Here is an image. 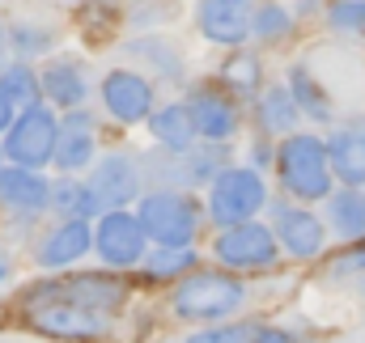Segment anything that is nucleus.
Instances as JSON below:
<instances>
[{"label": "nucleus", "mask_w": 365, "mask_h": 343, "mask_svg": "<svg viewBox=\"0 0 365 343\" xmlns=\"http://www.w3.org/2000/svg\"><path fill=\"white\" fill-rule=\"evenodd\" d=\"M276 174L280 186L302 199V204H319L331 195V162H327V144L310 132H289L276 149Z\"/></svg>", "instance_id": "1"}, {"label": "nucleus", "mask_w": 365, "mask_h": 343, "mask_svg": "<svg viewBox=\"0 0 365 343\" xmlns=\"http://www.w3.org/2000/svg\"><path fill=\"white\" fill-rule=\"evenodd\" d=\"M26 318L38 335L64 343H90L110 335V314L81 305L73 297H47V292H26Z\"/></svg>", "instance_id": "2"}, {"label": "nucleus", "mask_w": 365, "mask_h": 343, "mask_svg": "<svg viewBox=\"0 0 365 343\" xmlns=\"http://www.w3.org/2000/svg\"><path fill=\"white\" fill-rule=\"evenodd\" d=\"M242 301H247V288H242L238 275L204 271V267H195L170 297V305H175V314L182 322H200V327L204 322H225L230 314L242 310Z\"/></svg>", "instance_id": "3"}, {"label": "nucleus", "mask_w": 365, "mask_h": 343, "mask_svg": "<svg viewBox=\"0 0 365 343\" xmlns=\"http://www.w3.org/2000/svg\"><path fill=\"white\" fill-rule=\"evenodd\" d=\"M140 225L149 233V242L158 246H191L200 238V225H204V208L187 195V191H149L140 199Z\"/></svg>", "instance_id": "4"}, {"label": "nucleus", "mask_w": 365, "mask_h": 343, "mask_svg": "<svg viewBox=\"0 0 365 343\" xmlns=\"http://www.w3.org/2000/svg\"><path fill=\"white\" fill-rule=\"evenodd\" d=\"M56 140H60V119L43 102H34V106H26V110L13 115V123L4 127V140L0 144H4V157L13 166L43 170L56 157Z\"/></svg>", "instance_id": "5"}, {"label": "nucleus", "mask_w": 365, "mask_h": 343, "mask_svg": "<svg viewBox=\"0 0 365 343\" xmlns=\"http://www.w3.org/2000/svg\"><path fill=\"white\" fill-rule=\"evenodd\" d=\"M268 208V182L259 178V170L251 166H225L212 178L208 191V216L225 229L238 221H255V212Z\"/></svg>", "instance_id": "6"}, {"label": "nucleus", "mask_w": 365, "mask_h": 343, "mask_svg": "<svg viewBox=\"0 0 365 343\" xmlns=\"http://www.w3.org/2000/svg\"><path fill=\"white\" fill-rule=\"evenodd\" d=\"M149 233L140 225V216L123 212V208H106L93 225V250L106 267H136L145 258Z\"/></svg>", "instance_id": "7"}, {"label": "nucleus", "mask_w": 365, "mask_h": 343, "mask_svg": "<svg viewBox=\"0 0 365 343\" xmlns=\"http://www.w3.org/2000/svg\"><path fill=\"white\" fill-rule=\"evenodd\" d=\"M212 255L221 258V267L230 271H259V267H272L276 263V233L268 225H255V221H238V225H225L212 242Z\"/></svg>", "instance_id": "8"}, {"label": "nucleus", "mask_w": 365, "mask_h": 343, "mask_svg": "<svg viewBox=\"0 0 365 343\" xmlns=\"http://www.w3.org/2000/svg\"><path fill=\"white\" fill-rule=\"evenodd\" d=\"M102 106L123 127L145 123L153 115V81L136 68H110L102 77Z\"/></svg>", "instance_id": "9"}, {"label": "nucleus", "mask_w": 365, "mask_h": 343, "mask_svg": "<svg viewBox=\"0 0 365 343\" xmlns=\"http://www.w3.org/2000/svg\"><path fill=\"white\" fill-rule=\"evenodd\" d=\"M86 182H90V191L98 195L102 212L106 208H123V204H132L140 195V166L128 153H106V157L93 162V170Z\"/></svg>", "instance_id": "10"}, {"label": "nucleus", "mask_w": 365, "mask_h": 343, "mask_svg": "<svg viewBox=\"0 0 365 343\" xmlns=\"http://www.w3.org/2000/svg\"><path fill=\"white\" fill-rule=\"evenodd\" d=\"M93 157H98V123L86 106H73L64 110V123H60V140H56V166L64 174L90 170Z\"/></svg>", "instance_id": "11"}, {"label": "nucleus", "mask_w": 365, "mask_h": 343, "mask_svg": "<svg viewBox=\"0 0 365 343\" xmlns=\"http://www.w3.org/2000/svg\"><path fill=\"white\" fill-rule=\"evenodd\" d=\"M30 292H47V297H73L81 305L93 310H119L123 305V280H115L110 271H81V275H64V280H51V284H38Z\"/></svg>", "instance_id": "12"}, {"label": "nucleus", "mask_w": 365, "mask_h": 343, "mask_svg": "<svg viewBox=\"0 0 365 343\" xmlns=\"http://www.w3.org/2000/svg\"><path fill=\"white\" fill-rule=\"evenodd\" d=\"M276 246L293 258H319L327 246V225L310 208H276Z\"/></svg>", "instance_id": "13"}, {"label": "nucleus", "mask_w": 365, "mask_h": 343, "mask_svg": "<svg viewBox=\"0 0 365 343\" xmlns=\"http://www.w3.org/2000/svg\"><path fill=\"white\" fill-rule=\"evenodd\" d=\"M93 250V229L90 221H81V216H64L51 233H43V242H38V267H47V271H60V267H73V263H81V258Z\"/></svg>", "instance_id": "14"}, {"label": "nucleus", "mask_w": 365, "mask_h": 343, "mask_svg": "<svg viewBox=\"0 0 365 343\" xmlns=\"http://www.w3.org/2000/svg\"><path fill=\"white\" fill-rule=\"evenodd\" d=\"M191 119H195V132H200V140H208V144H225V140H234V132H238V102L230 97V93H217V89H195L191 93Z\"/></svg>", "instance_id": "15"}, {"label": "nucleus", "mask_w": 365, "mask_h": 343, "mask_svg": "<svg viewBox=\"0 0 365 343\" xmlns=\"http://www.w3.org/2000/svg\"><path fill=\"white\" fill-rule=\"evenodd\" d=\"M200 34L221 47H238L251 34V9L247 0H200Z\"/></svg>", "instance_id": "16"}, {"label": "nucleus", "mask_w": 365, "mask_h": 343, "mask_svg": "<svg viewBox=\"0 0 365 343\" xmlns=\"http://www.w3.org/2000/svg\"><path fill=\"white\" fill-rule=\"evenodd\" d=\"M47 199H51V182H47L38 170H30V166H13V162L0 170V204H4L9 212L34 216V212L47 208Z\"/></svg>", "instance_id": "17"}, {"label": "nucleus", "mask_w": 365, "mask_h": 343, "mask_svg": "<svg viewBox=\"0 0 365 343\" xmlns=\"http://www.w3.org/2000/svg\"><path fill=\"white\" fill-rule=\"evenodd\" d=\"M38 81H43V97L56 102L60 110L86 106V97H90V73H86V64H77V60H51V64L38 73Z\"/></svg>", "instance_id": "18"}, {"label": "nucleus", "mask_w": 365, "mask_h": 343, "mask_svg": "<svg viewBox=\"0 0 365 343\" xmlns=\"http://www.w3.org/2000/svg\"><path fill=\"white\" fill-rule=\"evenodd\" d=\"M149 132H153L158 149H166L170 157H179V153H187V149H195V140H200L187 102H166L162 110H153V115H149Z\"/></svg>", "instance_id": "19"}, {"label": "nucleus", "mask_w": 365, "mask_h": 343, "mask_svg": "<svg viewBox=\"0 0 365 343\" xmlns=\"http://www.w3.org/2000/svg\"><path fill=\"white\" fill-rule=\"evenodd\" d=\"M331 174L344 186H365V127H340L327 140Z\"/></svg>", "instance_id": "20"}, {"label": "nucleus", "mask_w": 365, "mask_h": 343, "mask_svg": "<svg viewBox=\"0 0 365 343\" xmlns=\"http://www.w3.org/2000/svg\"><path fill=\"white\" fill-rule=\"evenodd\" d=\"M289 93H293V102H297L302 115H310V119H319V123H331V119H336L331 93L314 81V68H310V64L297 60V64L289 68Z\"/></svg>", "instance_id": "21"}, {"label": "nucleus", "mask_w": 365, "mask_h": 343, "mask_svg": "<svg viewBox=\"0 0 365 343\" xmlns=\"http://www.w3.org/2000/svg\"><path fill=\"white\" fill-rule=\"evenodd\" d=\"M327 221H331L336 238H344V242L365 238V195L357 191V186L327 195Z\"/></svg>", "instance_id": "22"}, {"label": "nucleus", "mask_w": 365, "mask_h": 343, "mask_svg": "<svg viewBox=\"0 0 365 343\" xmlns=\"http://www.w3.org/2000/svg\"><path fill=\"white\" fill-rule=\"evenodd\" d=\"M47 208L60 212V221H64V216H81V221H90V216L102 212V204H98V195L90 191V182H77L73 174H64L60 182H51V199H47Z\"/></svg>", "instance_id": "23"}, {"label": "nucleus", "mask_w": 365, "mask_h": 343, "mask_svg": "<svg viewBox=\"0 0 365 343\" xmlns=\"http://www.w3.org/2000/svg\"><path fill=\"white\" fill-rule=\"evenodd\" d=\"M128 56H132V60H145V68H153V73L166 77V81H179L182 77L179 51H175L162 34H140V38H132V43H128Z\"/></svg>", "instance_id": "24"}, {"label": "nucleus", "mask_w": 365, "mask_h": 343, "mask_svg": "<svg viewBox=\"0 0 365 343\" xmlns=\"http://www.w3.org/2000/svg\"><path fill=\"white\" fill-rule=\"evenodd\" d=\"M0 93L13 102V110H26V106L43 102V81H38V73L26 60H17V64L0 68Z\"/></svg>", "instance_id": "25"}, {"label": "nucleus", "mask_w": 365, "mask_h": 343, "mask_svg": "<svg viewBox=\"0 0 365 343\" xmlns=\"http://www.w3.org/2000/svg\"><path fill=\"white\" fill-rule=\"evenodd\" d=\"M297 119H302V110H297L289 85H272L259 97V123H264V132H293Z\"/></svg>", "instance_id": "26"}, {"label": "nucleus", "mask_w": 365, "mask_h": 343, "mask_svg": "<svg viewBox=\"0 0 365 343\" xmlns=\"http://www.w3.org/2000/svg\"><path fill=\"white\" fill-rule=\"evenodd\" d=\"M251 34L259 43H284L293 34V13L276 0H264L259 9H251Z\"/></svg>", "instance_id": "27"}, {"label": "nucleus", "mask_w": 365, "mask_h": 343, "mask_svg": "<svg viewBox=\"0 0 365 343\" xmlns=\"http://www.w3.org/2000/svg\"><path fill=\"white\" fill-rule=\"evenodd\" d=\"M221 81L234 89V97H238V93H259V85H264L259 56H251V51H234V56L221 64Z\"/></svg>", "instance_id": "28"}, {"label": "nucleus", "mask_w": 365, "mask_h": 343, "mask_svg": "<svg viewBox=\"0 0 365 343\" xmlns=\"http://www.w3.org/2000/svg\"><path fill=\"white\" fill-rule=\"evenodd\" d=\"M140 263H145V271H149L153 280H175L182 271H195V267H200L191 246H158L153 255L140 258Z\"/></svg>", "instance_id": "29"}, {"label": "nucleus", "mask_w": 365, "mask_h": 343, "mask_svg": "<svg viewBox=\"0 0 365 343\" xmlns=\"http://www.w3.org/2000/svg\"><path fill=\"white\" fill-rule=\"evenodd\" d=\"M4 43H9L21 60H34V56H47V51L56 47V34H51L47 26H13V30L4 34Z\"/></svg>", "instance_id": "30"}, {"label": "nucleus", "mask_w": 365, "mask_h": 343, "mask_svg": "<svg viewBox=\"0 0 365 343\" xmlns=\"http://www.w3.org/2000/svg\"><path fill=\"white\" fill-rule=\"evenodd\" d=\"M327 21L336 34H365V0H336L327 9Z\"/></svg>", "instance_id": "31"}, {"label": "nucleus", "mask_w": 365, "mask_h": 343, "mask_svg": "<svg viewBox=\"0 0 365 343\" xmlns=\"http://www.w3.org/2000/svg\"><path fill=\"white\" fill-rule=\"evenodd\" d=\"M353 271H365V238L349 242L344 255H336L327 263V275H353Z\"/></svg>", "instance_id": "32"}, {"label": "nucleus", "mask_w": 365, "mask_h": 343, "mask_svg": "<svg viewBox=\"0 0 365 343\" xmlns=\"http://www.w3.org/2000/svg\"><path fill=\"white\" fill-rule=\"evenodd\" d=\"M187 343H247V331H242V327H217V322H204Z\"/></svg>", "instance_id": "33"}, {"label": "nucleus", "mask_w": 365, "mask_h": 343, "mask_svg": "<svg viewBox=\"0 0 365 343\" xmlns=\"http://www.w3.org/2000/svg\"><path fill=\"white\" fill-rule=\"evenodd\" d=\"M251 343H297V339H293L289 331H280V327H264V331H259Z\"/></svg>", "instance_id": "34"}, {"label": "nucleus", "mask_w": 365, "mask_h": 343, "mask_svg": "<svg viewBox=\"0 0 365 343\" xmlns=\"http://www.w3.org/2000/svg\"><path fill=\"white\" fill-rule=\"evenodd\" d=\"M9 123H13V102L0 93V136H4V127H9Z\"/></svg>", "instance_id": "35"}, {"label": "nucleus", "mask_w": 365, "mask_h": 343, "mask_svg": "<svg viewBox=\"0 0 365 343\" xmlns=\"http://www.w3.org/2000/svg\"><path fill=\"white\" fill-rule=\"evenodd\" d=\"M255 162H259V166L272 162V149H268V144H255Z\"/></svg>", "instance_id": "36"}, {"label": "nucleus", "mask_w": 365, "mask_h": 343, "mask_svg": "<svg viewBox=\"0 0 365 343\" xmlns=\"http://www.w3.org/2000/svg\"><path fill=\"white\" fill-rule=\"evenodd\" d=\"M9 271H13V263H9V255H4V250H0V284L9 280Z\"/></svg>", "instance_id": "37"}, {"label": "nucleus", "mask_w": 365, "mask_h": 343, "mask_svg": "<svg viewBox=\"0 0 365 343\" xmlns=\"http://www.w3.org/2000/svg\"><path fill=\"white\" fill-rule=\"evenodd\" d=\"M4 166H9V157H4V144H0V170H4Z\"/></svg>", "instance_id": "38"}, {"label": "nucleus", "mask_w": 365, "mask_h": 343, "mask_svg": "<svg viewBox=\"0 0 365 343\" xmlns=\"http://www.w3.org/2000/svg\"><path fill=\"white\" fill-rule=\"evenodd\" d=\"M0 47H4V30H0Z\"/></svg>", "instance_id": "39"}]
</instances>
